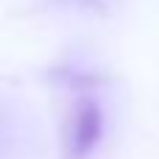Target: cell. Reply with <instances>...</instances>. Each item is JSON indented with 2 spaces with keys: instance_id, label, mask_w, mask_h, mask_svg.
Masks as SVG:
<instances>
[{
  "instance_id": "cell-1",
  "label": "cell",
  "mask_w": 159,
  "mask_h": 159,
  "mask_svg": "<svg viewBox=\"0 0 159 159\" xmlns=\"http://www.w3.org/2000/svg\"><path fill=\"white\" fill-rule=\"evenodd\" d=\"M101 137V112L92 101H81L75 106V115L70 120V134H67V157L84 159L92 145Z\"/></svg>"
}]
</instances>
